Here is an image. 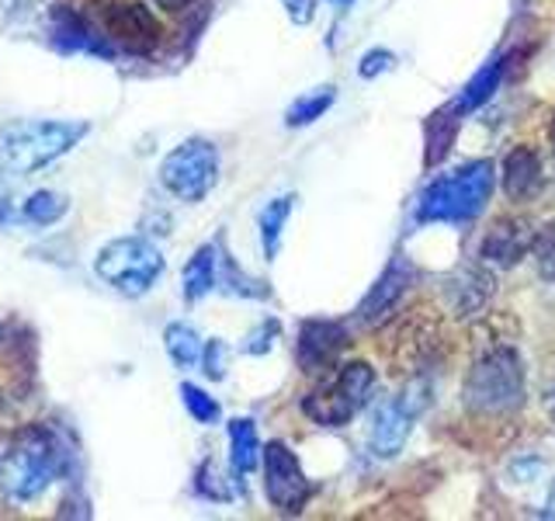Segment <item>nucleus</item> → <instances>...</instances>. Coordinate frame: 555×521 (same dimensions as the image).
Masks as SVG:
<instances>
[{
  "mask_svg": "<svg viewBox=\"0 0 555 521\" xmlns=\"http://www.w3.org/2000/svg\"><path fill=\"white\" fill-rule=\"evenodd\" d=\"M493 275L486 271L482 265H462L455 275L444 278V303L448 309L455 313L459 320H468V317H479L486 309V303L493 300Z\"/></svg>",
  "mask_w": 555,
  "mask_h": 521,
  "instance_id": "13",
  "label": "nucleus"
},
{
  "mask_svg": "<svg viewBox=\"0 0 555 521\" xmlns=\"http://www.w3.org/2000/svg\"><path fill=\"white\" fill-rule=\"evenodd\" d=\"M219 181V150L212 139L191 136L160 164V185L181 202H202Z\"/></svg>",
  "mask_w": 555,
  "mask_h": 521,
  "instance_id": "8",
  "label": "nucleus"
},
{
  "mask_svg": "<svg viewBox=\"0 0 555 521\" xmlns=\"http://www.w3.org/2000/svg\"><path fill=\"white\" fill-rule=\"evenodd\" d=\"M164 347H167V355L170 361L178 365V369H195V365H202V352H205V344L198 338V330L195 327H188V323H170L164 330Z\"/></svg>",
  "mask_w": 555,
  "mask_h": 521,
  "instance_id": "22",
  "label": "nucleus"
},
{
  "mask_svg": "<svg viewBox=\"0 0 555 521\" xmlns=\"http://www.w3.org/2000/svg\"><path fill=\"white\" fill-rule=\"evenodd\" d=\"M375 369L369 361H347L330 372L317 390L302 396V414L320 428H344L369 407Z\"/></svg>",
  "mask_w": 555,
  "mask_h": 521,
  "instance_id": "5",
  "label": "nucleus"
},
{
  "mask_svg": "<svg viewBox=\"0 0 555 521\" xmlns=\"http://www.w3.org/2000/svg\"><path fill=\"white\" fill-rule=\"evenodd\" d=\"M459 109H441V112H434L427 122H424V139H427V153H424V164L427 167H438L448 150H451V139H455L459 132Z\"/></svg>",
  "mask_w": 555,
  "mask_h": 521,
  "instance_id": "20",
  "label": "nucleus"
},
{
  "mask_svg": "<svg viewBox=\"0 0 555 521\" xmlns=\"http://www.w3.org/2000/svg\"><path fill=\"white\" fill-rule=\"evenodd\" d=\"M46 31H49L52 49H60V52H87V56H101V60H115L118 56L115 46L104 39V35L98 31V25L87 17V11L56 4L49 11V28Z\"/></svg>",
  "mask_w": 555,
  "mask_h": 521,
  "instance_id": "11",
  "label": "nucleus"
},
{
  "mask_svg": "<svg viewBox=\"0 0 555 521\" xmlns=\"http://www.w3.org/2000/svg\"><path fill=\"white\" fill-rule=\"evenodd\" d=\"M542 518H552V521H555V483H552V491H548V500H545V508H542Z\"/></svg>",
  "mask_w": 555,
  "mask_h": 521,
  "instance_id": "37",
  "label": "nucleus"
},
{
  "mask_svg": "<svg viewBox=\"0 0 555 521\" xmlns=\"http://www.w3.org/2000/svg\"><path fill=\"white\" fill-rule=\"evenodd\" d=\"M538 185H542V161H538L534 147L517 143L503 161V191H507V199L525 202L534 195Z\"/></svg>",
  "mask_w": 555,
  "mask_h": 521,
  "instance_id": "16",
  "label": "nucleus"
},
{
  "mask_svg": "<svg viewBox=\"0 0 555 521\" xmlns=\"http://www.w3.org/2000/svg\"><path fill=\"white\" fill-rule=\"evenodd\" d=\"M330 4H337V8H351L354 0H330Z\"/></svg>",
  "mask_w": 555,
  "mask_h": 521,
  "instance_id": "38",
  "label": "nucleus"
},
{
  "mask_svg": "<svg viewBox=\"0 0 555 521\" xmlns=\"http://www.w3.org/2000/svg\"><path fill=\"white\" fill-rule=\"evenodd\" d=\"M202 369H205V376H208V379H225V369H230V347H225L219 338L205 341Z\"/></svg>",
  "mask_w": 555,
  "mask_h": 521,
  "instance_id": "28",
  "label": "nucleus"
},
{
  "mask_svg": "<svg viewBox=\"0 0 555 521\" xmlns=\"http://www.w3.org/2000/svg\"><path fill=\"white\" fill-rule=\"evenodd\" d=\"M87 17L115 46V52L150 56L164 42V25L156 22L153 11L132 4V0H94V4H87Z\"/></svg>",
  "mask_w": 555,
  "mask_h": 521,
  "instance_id": "7",
  "label": "nucleus"
},
{
  "mask_svg": "<svg viewBox=\"0 0 555 521\" xmlns=\"http://www.w3.org/2000/svg\"><path fill=\"white\" fill-rule=\"evenodd\" d=\"M91 132L77 118H22L0 129V164L14 174H35L60 161Z\"/></svg>",
  "mask_w": 555,
  "mask_h": 521,
  "instance_id": "2",
  "label": "nucleus"
},
{
  "mask_svg": "<svg viewBox=\"0 0 555 521\" xmlns=\"http://www.w3.org/2000/svg\"><path fill=\"white\" fill-rule=\"evenodd\" d=\"M531 257H534L538 278H542V282H555V219L534 233Z\"/></svg>",
  "mask_w": 555,
  "mask_h": 521,
  "instance_id": "26",
  "label": "nucleus"
},
{
  "mask_svg": "<svg viewBox=\"0 0 555 521\" xmlns=\"http://www.w3.org/2000/svg\"><path fill=\"white\" fill-rule=\"evenodd\" d=\"M66 213H69V199L63 195V191L39 188L22 202V219H28L35 226H52V223H60Z\"/></svg>",
  "mask_w": 555,
  "mask_h": 521,
  "instance_id": "23",
  "label": "nucleus"
},
{
  "mask_svg": "<svg viewBox=\"0 0 555 521\" xmlns=\"http://www.w3.org/2000/svg\"><path fill=\"white\" fill-rule=\"evenodd\" d=\"M14 223V199H11V185L4 181L0 174V226H11Z\"/></svg>",
  "mask_w": 555,
  "mask_h": 521,
  "instance_id": "33",
  "label": "nucleus"
},
{
  "mask_svg": "<svg viewBox=\"0 0 555 521\" xmlns=\"http://www.w3.org/2000/svg\"><path fill=\"white\" fill-rule=\"evenodd\" d=\"M545 414H548V421L555 424V376L548 379V386H545Z\"/></svg>",
  "mask_w": 555,
  "mask_h": 521,
  "instance_id": "34",
  "label": "nucleus"
},
{
  "mask_svg": "<svg viewBox=\"0 0 555 521\" xmlns=\"http://www.w3.org/2000/svg\"><path fill=\"white\" fill-rule=\"evenodd\" d=\"M156 8H167V11H184V8H191L195 0H153Z\"/></svg>",
  "mask_w": 555,
  "mask_h": 521,
  "instance_id": "36",
  "label": "nucleus"
},
{
  "mask_svg": "<svg viewBox=\"0 0 555 521\" xmlns=\"http://www.w3.org/2000/svg\"><path fill=\"white\" fill-rule=\"evenodd\" d=\"M410 282H413V265L406 257H392L386 265V271L378 275V282L361 300L358 320L369 323V327H378L396 309V303L403 300V292L410 289Z\"/></svg>",
  "mask_w": 555,
  "mask_h": 521,
  "instance_id": "14",
  "label": "nucleus"
},
{
  "mask_svg": "<svg viewBox=\"0 0 555 521\" xmlns=\"http://www.w3.org/2000/svg\"><path fill=\"white\" fill-rule=\"evenodd\" d=\"M396 66V56L389 49H372V52H364L361 56V66H358V77L361 80H375V77H382L386 69H392Z\"/></svg>",
  "mask_w": 555,
  "mask_h": 521,
  "instance_id": "29",
  "label": "nucleus"
},
{
  "mask_svg": "<svg viewBox=\"0 0 555 521\" xmlns=\"http://www.w3.org/2000/svg\"><path fill=\"white\" fill-rule=\"evenodd\" d=\"M4 8H8V14H25L35 8V0H4Z\"/></svg>",
  "mask_w": 555,
  "mask_h": 521,
  "instance_id": "35",
  "label": "nucleus"
},
{
  "mask_svg": "<svg viewBox=\"0 0 555 521\" xmlns=\"http://www.w3.org/2000/svg\"><path fill=\"white\" fill-rule=\"evenodd\" d=\"M74 469V452L60 439V431L28 424L11 434H0V494L14 504L39 500L52 480Z\"/></svg>",
  "mask_w": 555,
  "mask_h": 521,
  "instance_id": "1",
  "label": "nucleus"
},
{
  "mask_svg": "<svg viewBox=\"0 0 555 521\" xmlns=\"http://www.w3.org/2000/svg\"><path fill=\"white\" fill-rule=\"evenodd\" d=\"M465 407L476 417H503L525 407V365L507 344H493L473 361L462 382Z\"/></svg>",
  "mask_w": 555,
  "mask_h": 521,
  "instance_id": "3",
  "label": "nucleus"
},
{
  "mask_svg": "<svg viewBox=\"0 0 555 521\" xmlns=\"http://www.w3.org/2000/svg\"><path fill=\"white\" fill-rule=\"evenodd\" d=\"M216 285H219V251H216V243H202L184 265L181 292L188 303H202Z\"/></svg>",
  "mask_w": 555,
  "mask_h": 521,
  "instance_id": "17",
  "label": "nucleus"
},
{
  "mask_svg": "<svg viewBox=\"0 0 555 521\" xmlns=\"http://www.w3.org/2000/svg\"><path fill=\"white\" fill-rule=\"evenodd\" d=\"M94 275L115 292L139 300L164 275V254L146 237H115L94 257Z\"/></svg>",
  "mask_w": 555,
  "mask_h": 521,
  "instance_id": "6",
  "label": "nucleus"
},
{
  "mask_svg": "<svg viewBox=\"0 0 555 521\" xmlns=\"http://www.w3.org/2000/svg\"><path fill=\"white\" fill-rule=\"evenodd\" d=\"M225 434H230V462L236 469V476H247L257 469V462L264 459V445L257 439V424L250 417H233L225 424Z\"/></svg>",
  "mask_w": 555,
  "mask_h": 521,
  "instance_id": "18",
  "label": "nucleus"
},
{
  "mask_svg": "<svg viewBox=\"0 0 555 521\" xmlns=\"http://www.w3.org/2000/svg\"><path fill=\"white\" fill-rule=\"evenodd\" d=\"M198 494L202 497H212V500H225L230 497V491H225V486H219V476H216V466L212 462H205L202 469H198Z\"/></svg>",
  "mask_w": 555,
  "mask_h": 521,
  "instance_id": "31",
  "label": "nucleus"
},
{
  "mask_svg": "<svg viewBox=\"0 0 555 521\" xmlns=\"http://www.w3.org/2000/svg\"><path fill=\"white\" fill-rule=\"evenodd\" d=\"M219 282H222V292L243 295V300H264L268 295L264 282H257V278H250L247 271H243L233 254L219 257Z\"/></svg>",
  "mask_w": 555,
  "mask_h": 521,
  "instance_id": "25",
  "label": "nucleus"
},
{
  "mask_svg": "<svg viewBox=\"0 0 555 521\" xmlns=\"http://www.w3.org/2000/svg\"><path fill=\"white\" fill-rule=\"evenodd\" d=\"M295 208V195H278L271 199L264 208L257 213V230H260V247H264V260L278 257V247H282V233H285V223Z\"/></svg>",
  "mask_w": 555,
  "mask_h": 521,
  "instance_id": "19",
  "label": "nucleus"
},
{
  "mask_svg": "<svg viewBox=\"0 0 555 521\" xmlns=\"http://www.w3.org/2000/svg\"><path fill=\"white\" fill-rule=\"evenodd\" d=\"M503 69H507V60H490V63H486V66L479 69V74L462 87V94H459V101H455V109H459L462 115L482 109V104L500 91Z\"/></svg>",
  "mask_w": 555,
  "mask_h": 521,
  "instance_id": "21",
  "label": "nucleus"
},
{
  "mask_svg": "<svg viewBox=\"0 0 555 521\" xmlns=\"http://www.w3.org/2000/svg\"><path fill=\"white\" fill-rule=\"evenodd\" d=\"M347 344H351V334L340 320H306L295 341V361L302 372H323L340 358Z\"/></svg>",
  "mask_w": 555,
  "mask_h": 521,
  "instance_id": "12",
  "label": "nucleus"
},
{
  "mask_svg": "<svg viewBox=\"0 0 555 521\" xmlns=\"http://www.w3.org/2000/svg\"><path fill=\"white\" fill-rule=\"evenodd\" d=\"M282 4L295 25H309L317 17V0H282Z\"/></svg>",
  "mask_w": 555,
  "mask_h": 521,
  "instance_id": "32",
  "label": "nucleus"
},
{
  "mask_svg": "<svg viewBox=\"0 0 555 521\" xmlns=\"http://www.w3.org/2000/svg\"><path fill=\"white\" fill-rule=\"evenodd\" d=\"M427 404H430V386L424 379H413L396 396L382 399L375 407L372 431H369V445L378 459H396L399 452H403L413 431V421L427 410Z\"/></svg>",
  "mask_w": 555,
  "mask_h": 521,
  "instance_id": "9",
  "label": "nucleus"
},
{
  "mask_svg": "<svg viewBox=\"0 0 555 521\" xmlns=\"http://www.w3.org/2000/svg\"><path fill=\"white\" fill-rule=\"evenodd\" d=\"M181 399H184L188 414L195 417L198 424H216L219 417H222L216 396H208L202 386H195V382H181Z\"/></svg>",
  "mask_w": 555,
  "mask_h": 521,
  "instance_id": "27",
  "label": "nucleus"
},
{
  "mask_svg": "<svg viewBox=\"0 0 555 521\" xmlns=\"http://www.w3.org/2000/svg\"><path fill=\"white\" fill-rule=\"evenodd\" d=\"M548 139H552V147H555V122H552V129H548Z\"/></svg>",
  "mask_w": 555,
  "mask_h": 521,
  "instance_id": "39",
  "label": "nucleus"
},
{
  "mask_svg": "<svg viewBox=\"0 0 555 521\" xmlns=\"http://www.w3.org/2000/svg\"><path fill=\"white\" fill-rule=\"evenodd\" d=\"M274 341H278V323H274V320H264V323H260V327L254 330V334L247 338V344H243V352H247V355H268Z\"/></svg>",
  "mask_w": 555,
  "mask_h": 521,
  "instance_id": "30",
  "label": "nucleus"
},
{
  "mask_svg": "<svg viewBox=\"0 0 555 521\" xmlns=\"http://www.w3.org/2000/svg\"><path fill=\"white\" fill-rule=\"evenodd\" d=\"M334 101H337L334 87H317V91H309V94L292 101V109L285 112V122L292 129H302V126H309V122L323 118L330 109H334Z\"/></svg>",
  "mask_w": 555,
  "mask_h": 521,
  "instance_id": "24",
  "label": "nucleus"
},
{
  "mask_svg": "<svg viewBox=\"0 0 555 521\" xmlns=\"http://www.w3.org/2000/svg\"><path fill=\"white\" fill-rule=\"evenodd\" d=\"M264 494L274 504L278 511H288V514H299L306 508V500L312 494V486L299 466V456L285 445V442H271L264 445Z\"/></svg>",
  "mask_w": 555,
  "mask_h": 521,
  "instance_id": "10",
  "label": "nucleus"
},
{
  "mask_svg": "<svg viewBox=\"0 0 555 521\" xmlns=\"http://www.w3.org/2000/svg\"><path fill=\"white\" fill-rule=\"evenodd\" d=\"M534 233L538 230L528 219H500V223H493V230L482 237L479 257L490 260V265H500V268H514L520 257L531 254Z\"/></svg>",
  "mask_w": 555,
  "mask_h": 521,
  "instance_id": "15",
  "label": "nucleus"
},
{
  "mask_svg": "<svg viewBox=\"0 0 555 521\" xmlns=\"http://www.w3.org/2000/svg\"><path fill=\"white\" fill-rule=\"evenodd\" d=\"M493 164L490 161H476L465 164L462 170L448 174V178L430 181V188L416 202V223H468L476 219L486 202L493 195Z\"/></svg>",
  "mask_w": 555,
  "mask_h": 521,
  "instance_id": "4",
  "label": "nucleus"
}]
</instances>
